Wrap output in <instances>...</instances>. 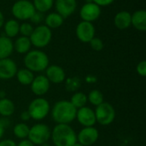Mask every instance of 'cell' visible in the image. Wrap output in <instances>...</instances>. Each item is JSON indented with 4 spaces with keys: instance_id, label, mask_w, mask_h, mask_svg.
I'll return each mask as SVG.
<instances>
[{
    "instance_id": "obj_8",
    "label": "cell",
    "mask_w": 146,
    "mask_h": 146,
    "mask_svg": "<svg viewBox=\"0 0 146 146\" xmlns=\"http://www.w3.org/2000/svg\"><path fill=\"white\" fill-rule=\"evenodd\" d=\"M11 12L16 20L27 21L36 12L34 6L29 0H18L11 8Z\"/></svg>"
},
{
    "instance_id": "obj_43",
    "label": "cell",
    "mask_w": 146,
    "mask_h": 146,
    "mask_svg": "<svg viewBox=\"0 0 146 146\" xmlns=\"http://www.w3.org/2000/svg\"><path fill=\"white\" fill-rule=\"evenodd\" d=\"M73 146H84V145H81V144H80L79 142H76V143H75V144H74Z\"/></svg>"
},
{
    "instance_id": "obj_24",
    "label": "cell",
    "mask_w": 146,
    "mask_h": 146,
    "mask_svg": "<svg viewBox=\"0 0 146 146\" xmlns=\"http://www.w3.org/2000/svg\"><path fill=\"white\" fill-rule=\"evenodd\" d=\"M15 76H16L18 82L23 86H30L34 78L33 73L26 68L17 70Z\"/></svg>"
},
{
    "instance_id": "obj_14",
    "label": "cell",
    "mask_w": 146,
    "mask_h": 146,
    "mask_svg": "<svg viewBox=\"0 0 146 146\" xmlns=\"http://www.w3.org/2000/svg\"><path fill=\"white\" fill-rule=\"evenodd\" d=\"M16 63L9 58L0 59V80H8L13 79L17 73Z\"/></svg>"
},
{
    "instance_id": "obj_21",
    "label": "cell",
    "mask_w": 146,
    "mask_h": 146,
    "mask_svg": "<svg viewBox=\"0 0 146 146\" xmlns=\"http://www.w3.org/2000/svg\"><path fill=\"white\" fill-rule=\"evenodd\" d=\"M44 22H45V26L48 27L50 29H56L60 27L63 24L64 18L58 13L52 12L45 16Z\"/></svg>"
},
{
    "instance_id": "obj_18",
    "label": "cell",
    "mask_w": 146,
    "mask_h": 146,
    "mask_svg": "<svg viewBox=\"0 0 146 146\" xmlns=\"http://www.w3.org/2000/svg\"><path fill=\"white\" fill-rule=\"evenodd\" d=\"M131 15L132 14L128 11L122 10L118 12L114 18L115 26L120 30H125L129 28L131 25Z\"/></svg>"
},
{
    "instance_id": "obj_22",
    "label": "cell",
    "mask_w": 146,
    "mask_h": 146,
    "mask_svg": "<svg viewBox=\"0 0 146 146\" xmlns=\"http://www.w3.org/2000/svg\"><path fill=\"white\" fill-rule=\"evenodd\" d=\"M3 27L5 36L9 38L16 37L19 34L20 24L15 19H10V20L7 21L6 22H4Z\"/></svg>"
},
{
    "instance_id": "obj_33",
    "label": "cell",
    "mask_w": 146,
    "mask_h": 146,
    "mask_svg": "<svg viewBox=\"0 0 146 146\" xmlns=\"http://www.w3.org/2000/svg\"><path fill=\"white\" fill-rule=\"evenodd\" d=\"M43 20H44V15H43V14L40 13V12H38V11H36V12L33 15V16L30 18V21H31L33 23H34V24H39Z\"/></svg>"
},
{
    "instance_id": "obj_38",
    "label": "cell",
    "mask_w": 146,
    "mask_h": 146,
    "mask_svg": "<svg viewBox=\"0 0 146 146\" xmlns=\"http://www.w3.org/2000/svg\"><path fill=\"white\" fill-rule=\"evenodd\" d=\"M0 124L4 127V129H6L9 126V124H10V121L9 120V117H2L0 119Z\"/></svg>"
},
{
    "instance_id": "obj_19",
    "label": "cell",
    "mask_w": 146,
    "mask_h": 146,
    "mask_svg": "<svg viewBox=\"0 0 146 146\" xmlns=\"http://www.w3.org/2000/svg\"><path fill=\"white\" fill-rule=\"evenodd\" d=\"M14 50V44L11 38L6 36L0 37V59L9 58Z\"/></svg>"
},
{
    "instance_id": "obj_34",
    "label": "cell",
    "mask_w": 146,
    "mask_h": 146,
    "mask_svg": "<svg viewBox=\"0 0 146 146\" xmlns=\"http://www.w3.org/2000/svg\"><path fill=\"white\" fill-rule=\"evenodd\" d=\"M93 3L98 4L99 7H106L114 3L115 0H92Z\"/></svg>"
},
{
    "instance_id": "obj_42",
    "label": "cell",
    "mask_w": 146,
    "mask_h": 146,
    "mask_svg": "<svg viewBox=\"0 0 146 146\" xmlns=\"http://www.w3.org/2000/svg\"><path fill=\"white\" fill-rule=\"evenodd\" d=\"M6 98V93L4 91H0V98Z\"/></svg>"
},
{
    "instance_id": "obj_6",
    "label": "cell",
    "mask_w": 146,
    "mask_h": 146,
    "mask_svg": "<svg viewBox=\"0 0 146 146\" xmlns=\"http://www.w3.org/2000/svg\"><path fill=\"white\" fill-rule=\"evenodd\" d=\"M50 134L51 131L49 126L44 123H37L29 129L27 139L35 145H42L50 139Z\"/></svg>"
},
{
    "instance_id": "obj_41",
    "label": "cell",
    "mask_w": 146,
    "mask_h": 146,
    "mask_svg": "<svg viewBox=\"0 0 146 146\" xmlns=\"http://www.w3.org/2000/svg\"><path fill=\"white\" fill-rule=\"evenodd\" d=\"M4 131H5L4 127L0 124V140L2 139V138H3V134H4Z\"/></svg>"
},
{
    "instance_id": "obj_7",
    "label": "cell",
    "mask_w": 146,
    "mask_h": 146,
    "mask_svg": "<svg viewBox=\"0 0 146 146\" xmlns=\"http://www.w3.org/2000/svg\"><path fill=\"white\" fill-rule=\"evenodd\" d=\"M96 121L101 126H109L115 119V108L107 102H104L96 107L94 110Z\"/></svg>"
},
{
    "instance_id": "obj_17",
    "label": "cell",
    "mask_w": 146,
    "mask_h": 146,
    "mask_svg": "<svg viewBox=\"0 0 146 146\" xmlns=\"http://www.w3.org/2000/svg\"><path fill=\"white\" fill-rule=\"evenodd\" d=\"M131 25L140 31L145 32L146 30V11L145 9L136 10L131 15Z\"/></svg>"
},
{
    "instance_id": "obj_27",
    "label": "cell",
    "mask_w": 146,
    "mask_h": 146,
    "mask_svg": "<svg viewBox=\"0 0 146 146\" xmlns=\"http://www.w3.org/2000/svg\"><path fill=\"white\" fill-rule=\"evenodd\" d=\"M32 3L35 10L42 14L49 11L54 5V0H33Z\"/></svg>"
},
{
    "instance_id": "obj_10",
    "label": "cell",
    "mask_w": 146,
    "mask_h": 146,
    "mask_svg": "<svg viewBox=\"0 0 146 146\" xmlns=\"http://www.w3.org/2000/svg\"><path fill=\"white\" fill-rule=\"evenodd\" d=\"M101 15V7L93 2L86 3L80 10V16L84 21L93 22L97 21Z\"/></svg>"
},
{
    "instance_id": "obj_25",
    "label": "cell",
    "mask_w": 146,
    "mask_h": 146,
    "mask_svg": "<svg viewBox=\"0 0 146 146\" xmlns=\"http://www.w3.org/2000/svg\"><path fill=\"white\" fill-rule=\"evenodd\" d=\"M69 101L77 110H79L82 107H85L86 103L88 102L87 95H86L84 92H74Z\"/></svg>"
},
{
    "instance_id": "obj_12",
    "label": "cell",
    "mask_w": 146,
    "mask_h": 146,
    "mask_svg": "<svg viewBox=\"0 0 146 146\" xmlns=\"http://www.w3.org/2000/svg\"><path fill=\"white\" fill-rule=\"evenodd\" d=\"M31 90L34 95L37 97H42L45 95L50 87V82L48 80L45 75L39 74L36 77L34 76L33 80L31 83Z\"/></svg>"
},
{
    "instance_id": "obj_15",
    "label": "cell",
    "mask_w": 146,
    "mask_h": 146,
    "mask_svg": "<svg viewBox=\"0 0 146 146\" xmlns=\"http://www.w3.org/2000/svg\"><path fill=\"white\" fill-rule=\"evenodd\" d=\"M54 4L56 13L64 19L73 15L77 9L76 0H54Z\"/></svg>"
},
{
    "instance_id": "obj_28",
    "label": "cell",
    "mask_w": 146,
    "mask_h": 146,
    "mask_svg": "<svg viewBox=\"0 0 146 146\" xmlns=\"http://www.w3.org/2000/svg\"><path fill=\"white\" fill-rule=\"evenodd\" d=\"M87 101L90 104H92V105L97 107L98 105H99L104 102V94L102 93L101 91H99L98 89H93L87 95Z\"/></svg>"
},
{
    "instance_id": "obj_5",
    "label": "cell",
    "mask_w": 146,
    "mask_h": 146,
    "mask_svg": "<svg viewBox=\"0 0 146 146\" xmlns=\"http://www.w3.org/2000/svg\"><path fill=\"white\" fill-rule=\"evenodd\" d=\"M32 45L37 49L46 47L51 41L52 32L45 25H38L36 27L29 37Z\"/></svg>"
},
{
    "instance_id": "obj_31",
    "label": "cell",
    "mask_w": 146,
    "mask_h": 146,
    "mask_svg": "<svg viewBox=\"0 0 146 146\" xmlns=\"http://www.w3.org/2000/svg\"><path fill=\"white\" fill-rule=\"evenodd\" d=\"M90 46L92 47V49L95 51H100L104 49V42L100 38H97L94 37L90 42Z\"/></svg>"
},
{
    "instance_id": "obj_35",
    "label": "cell",
    "mask_w": 146,
    "mask_h": 146,
    "mask_svg": "<svg viewBox=\"0 0 146 146\" xmlns=\"http://www.w3.org/2000/svg\"><path fill=\"white\" fill-rule=\"evenodd\" d=\"M0 146H16V143L12 139H1Z\"/></svg>"
},
{
    "instance_id": "obj_37",
    "label": "cell",
    "mask_w": 146,
    "mask_h": 146,
    "mask_svg": "<svg viewBox=\"0 0 146 146\" xmlns=\"http://www.w3.org/2000/svg\"><path fill=\"white\" fill-rule=\"evenodd\" d=\"M16 146H35L29 139H21L18 144H16Z\"/></svg>"
},
{
    "instance_id": "obj_9",
    "label": "cell",
    "mask_w": 146,
    "mask_h": 146,
    "mask_svg": "<svg viewBox=\"0 0 146 146\" xmlns=\"http://www.w3.org/2000/svg\"><path fill=\"white\" fill-rule=\"evenodd\" d=\"M75 33L80 42L89 43L95 37V27L92 22L82 21L77 25Z\"/></svg>"
},
{
    "instance_id": "obj_23",
    "label": "cell",
    "mask_w": 146,
    "mask_h": 146,
    "mask_svg": "<svg viewBox=\"0 0 146 146\" xmlns=\"http://www.w3.org/2000/svg\"><path fill=\"white\" fill-rule=\"evenodd\" d=\"M15 110V104L9 98H0V115L2 117L11 116Z\"/></svg>"
},
{
    "instance_id": "obj_4",
    "label": "cell",
    "mask_w": 146,
    "mask_h": 146,
    "mask_svg": "<svg viewBox=\"0 0 146 146\" xmlns=\"http://www.w3.org/2000/svg\"><path fill=\"white\" fill-rule=\"evenodd\" d=\"M27 111L31 119H33L34 121H42L50 112V105L48 100L42 97H38L29 104Z\"/></svg>"
},
{
    "instance_id": "obj_3",
    "label": "cell",
    "mask_w": 146,
    "mask_h": 146,
    "mask_svg": "<svg viewBox=\"0 0 146 146\" xmlns=\"http://www.w3.org/2000/svg\"><path fill=\"white\" fill-rule=\"evenodd\" d=\"M24 64L26 68L33 73H40L45 71L50 64V61L45 52L40 50H29L25 55Z\"/></svg>"
},
{
    "instance_id": "obj_16",
    "label": "cell",
    "mask_w": 146,
    "mask_h": 146,
    "mask_svg": "<svg viewBox=\"0 0 146 146\" xmlns=\"http://www.w3.org/2000/svg\"><path fill=\"white\" fill-rule=\"evenodd\" d=\"M45 76L53 84H61L66 80L64 69L57 65H49L45 69Z\"/></svg>"
},
{
    "instance_id": "obj_32",
    "label": "cell",
    "mask_w": 146,
    "mask_h": 146,
    "mask_svg": "<svg viewBox=\"0 0 146 146\" xmlns=\"http://www.w3.org/2000/svg\"><path fill=\"white\" fill-rule=\"evenodd\" d=\"M136 71L138 73L139 75L142 76V77H145L146 76V61L143 60L141 62H139L136 67Z\"/></svg>"
},
{
    "instance_id": "obj_30",
    "label": "cell",
    "mask_w": 146,
    "mask_h": 146,
    "mask_svg": "<svg viewBox=\"0 0 146 146\" xmlns=\"http://www.w3.org/2000/svg\"><path fill=\"white\" fill-rule=\"evenodd\" d=\"M34 27H33L32 24L28 23V22H23L22 24L20 25V28H19V33L21 34V36L24 37H30V35L32 34L33 31Z\"/></svg>"
},
{
    "instance_id": "obj_40",
    "label": "cell",
    "mask_w": 146,
    "mask_h": 146,
    "mask_svg": "<svg viewBox=\"0 0 146 146\" xmlns=\"http://www.w3.org/2000/svg\"><path fill=\"white\" fill-rule=\"evenodd\" d=\"M3 24H4V16H3L2 11L0 10V28L3 27Z\"/></svg>"
},
{
    "instance_id": "obj_13",
    "label": "cell",
    "mask_w": 146,
    "mask_h": 146,
    "mask_svg": "<svg viewBox=\"0 0 146 146\" xmlns=\"http://www.w3.org/2000/svg\"><path fill=\"white\" fill-rule=\"evenodd\" d=\"M75 119L81 126H83V127H94L97 123L94 110L86 106L77 110Z\"/></svg>"
},
{
    "instance_id": "obj_29",
    "label": "cell",
    "mask_w": 146,
    "mask_h": 146,
    "mask_svg": "<svg viewBox=\"0 0 146 146\" xmlns=\"http://www.w3.org/2000/svg\"><path fill=\"white\" fill-rule=\"evenodd\" d=\"M65 89L68 92H76L81 86V80L79 77H71L64 80Z\"/></svg>"
},
{
    "instance_id": "obj_20",
    "label": "cell",
    "mask_w": 146,
    "mask_h": 146,
    "mask_svg": "<svg viewBox=\"0 0 146 146\" xmlns=\"http://www.w3.org/2000/svg\"><path fill=\"white\" fill-rule=\"evenodd\" d=\"M14 44V50L19 54H27L29 50H31L32 44L30 38L28 37L21 36L16 38Z\"/></svg>"
},
{
    "instance_id": "obj_26",
    "label": "cell",
    "mask_w": 146,
    "mask_h": 146,
    "mask_svg": "<svg viewBox=\"0 0 146 146\" xmlns=\"http://www.w3.org/2000/svg\"><path fill=\"white\" fill-rule=\"evenodd\" d=\"M29 127L24 123V122H20L17 123L13 127V133L14 135L20 139H27L28 133H29Z\"/></svg>"
},
{
    "instance_id": "obj_11",
    "label": "cell",
    "mask_w": 146,
    "mask_h": 146,
    "mask_svg": "<svg viewBox=\"0 0 146 146\" xmlns=\"http://www.w3.org/2000/svg\"><path fill=\"white\" fill-rule=\"evenodd\" d=\"M99 138L98 130L94 127H83L77 134V142L84 146H92Z\"/></svg>"
},
{
    "instance_id": "obj_1",
    "label": "cell",
    "mask_w": 146,
    "mask_h": 146,
    "mask_svg": "<svg viewBox=\"0 0 146 146\" xmlns=\"http://www.w3.org/2000/svg\"><path fill=\"white\" fill-rule=\"evenodd\" d=\"M77 109L68 100H60L53 105L50 114L56 124H70L76 118Z\"/></svg>"
},
{
    "instance_id": "obj_2",
    "label": "cell",
    "mask_w": 146,
    "mask_h": 146,
    "mask_svg": "<svg viewBox=\"0 0 146 146\" xmlns=\"http://www.w3.org/2000/svg\"><path fill=\"white\" fill-rule=\"evenodd\" d=\"M50 139L55 146H73L77 142V133L69 124H56Z\"/></svg>"
},
{
    "instance_id": "obj_36",
    "label": "cell",
    "mask_w": 146,
    "mask_h": 146,
    "mask_svg": "<svg viewBox=\"0 0 146 146\" xmlns=\"http://www.w3.org/2000/svg\"><path fill=\"white\" fill-rule=\"evenodd\" d=\"M20 118H21V120L22 121V122H24V121H29V120L31 119V116H30L28 111H27V110H25V111L21 112V115H20Z\"/></svg>"
},
{
    "instance_id": "obj_39",
    "label": "cell",
    "mask_w": 146,
    "mask_h": 146,
    "mask_svg": "<svg viewBox=\"0 0 146 146\" xmlns=\"http://www.w3.org/2000/svg\"><path fill=\"white\" fill-rule=\"evenodd\" d=\"M86 81L87 83H95L97 82V77L93 75H87L86 77Z\"/></svg>"
}]
</instances>
